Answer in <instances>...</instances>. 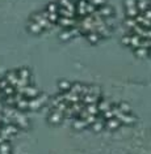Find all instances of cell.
<instances>
[{
    "mask_svg": "<svg viewBox=\"0 0 151 154\" xmlns=\"http://www.w3.org/2000/svg\"><path fill=\"white\" fill-rule=\"evenodd\" d=\"M87 123H85V120H75L74 123V128L75 129H84V128H87Z\"/></svg>",
    "mask_w": 151,
    "mask_h": 154,
    "instance_id": "2",
    "label": "cell"
},
{
    "mask_svg": "<svg viewBox=\"0 0 151 154\" xmlns=\"http://www.w3.org/2000/svg\"><path fill=\"white\" fill-rule=\"evenodd\" d=\"M135 54H137V56H139V57H145V56H147V55H148V48H145V47H138Z\"/></svg>",
    "mask_w": 151,
    "mask_h": 154,
    "instance_id": "3",
    "label": "cell"
},
{
    "mask_svg": "<svg viewBox=\"0 0 151 154\" xmlns=\"http://www.w3.org/2000/svg\"><path fill=\"white\" fill-rule=\"evenodd\" d=\"M92 128H93V131L99 132V131H101V129L104 128V124H103L101 122H99V120H97L96 123H93V124H92Z\"/></svg>",
    "mask_w": 151,
    "mask_h": 154,
    "instance_id": "4",
    "label": "cell"
},
{
    "mask_svg": "<svg viewBox=\"0 0 151 154\" xmlns=\"http://www.w3.org/2000/svg\"><path fill=\"white\" fill-rule=\"evenodd\" d=\"M106 128L108 129H117L120 127V120H117L116 117H112V119H108L105 123Z\"/></svg>",
    "mask_w": 151,
    "mask_h": 154,
    "instance_id": "1",
    "label": "cell"
},
{
    "mask_svg": "<svg viewBox=\"0 0 151 154\" xmlns=\"http://www.w3.org/2000/svg\"><path fill=\"white\" fill-rule=\"evenodd\" d=\"M59 88L62 89V90H70V88H71V84L67 82V81H62L61 84H59Z\"/></svg>",
    "mask_w": 151,
    "mask_h": 154,
    "instance_id": "5",
    "label": "cell"
}]
</instances>
